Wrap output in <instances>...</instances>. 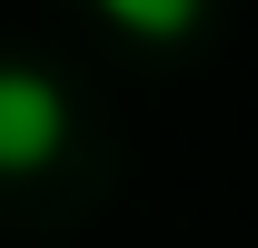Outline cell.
<instances>
[{"label": "cell", "mask_w": 258, "mask_h": 248, "mask_svg": "<svg viewBox=\"0 0 258 248\" xmlns=\"http://www.w3.org/2000/svg\"><path fill=\"white\" fill-rule=\"evenodd\" d=\"M99 30L139 40V50H189L199 30H209V0H90Z\"/></svg>", "instance_id": "cell-2"}, {"label": "cell", "mask_w": 258, "mask_h": 248, "mask_svg": "<svg viewBox=\"0 0 258 248\" xmlns=\"http://www.w3.org/2000/svg\"><path fill=\"white\" fill-rule=\"evenodd\" d=\"M70 159V80L0 50V179H50Z\"/></svg>", "instance_id": "cell-1"}]
</instances>
